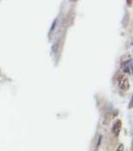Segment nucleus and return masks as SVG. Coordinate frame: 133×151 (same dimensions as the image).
Instances as JSON below:
<instances>
[{
	"mask_svg": "<svg viewBox=\"0 0 133 151\" xmlns=\"http://www.w3.org/2000/svg\"><path fill=\"white\" fill-rule=\"evenodd\" d=\"M121 69H122V71H123L124 73L131 74V71H132V60L128 59V60L124 61V62L121 64Z\"/></svg>",
	"mask_w": 133,
	"mask_h": 151,
	"instance_id": "2",
	"label": "nucleus"
},
{
	"mask_svg": "<svg viewBox=\"0 0 133 151\" xmlns=\"http://www.w3.org/2000/svg\"><path fill=\"white\" fill-rule=\"evenodd\" d=\"M56 24H57V18H56L54 21H53L52 23V25H51V28H50V34L52 33L53 31H54V29H55V27H56Z\"/></svg>",
	"mask_w": 133,
	"mask_h": 151,
	"instance_id": "4",
	"label": "nucleus"
},
{
	"mask_svg": "<svg viewBox=\"0 0 133 151\" xmlns=\"http://www.w3.org/2000/svg\"><path fill=\"white\" fill-rule=\"evenodd\" d=\"M120 129H121V122L119 121H116L115 123L113 124V127H112V132H113L114 135H118L119 132H120Z\"/></svg>",
	"mask_w": 133,
	"mask_h": 151,
	"instance_id": "3",
	"label": "nucleus"
},
{
	"mask_svg": "<svg viewBox=\"0 0 133 151\" xmlns=\"http://www.w3.org/2000/svg\"><path fill=\"white\" fill-rule=\"evenodd\" d=\"M118 85L120 87V89L121 90H128L129 87H130V83H129V80L127 77H125V76H122V77L119 78V81H118Z\"/></svg>",
	"mask_w": 133,
	"mask_h": 151,
	"instance_id": "1",
	"label": "nucleus"
},
{
	"mask_svg": "<svg viewBox=\"0 0 133 151\" xmlns=\"http://www.w3.org/2000/svg\"><path fill=\"white\" fill-rule=\"evenodd\" d=\"M127 2H128V4L130 5V0H127Z\"/></svg>",
	"mask_w": 133,
	"mask_h": 151,
	"instance_id": "6",
	"label": "nucleus"
},
{
	"mask_svg": "<svg viewBox=\"0 0 133 151\" xmlns=\"http://www.w3.org/2000/svg\"><path fill=\"white\" fill-rule=\"evenodd\" d=\"M124 150V146H123V144H120L118 147H117V149L116 151H123Z\"/></svg>",
	"mask_w": 133,
	"mask_h": 151,
	"instance_id": "5",
	"label": "nucleus"
},
{
	"mask_svg": "<svg viewBox=\"0 0 133 151\" xmlns=\"http://www.w3.org/2000/svg\"><path fill=\"white\" fill-rule=\"evenodd\" d=\"M71 1H74V0H71Z\"/></svg>",
	"mask_w": 133,
	"mask_h": 151,
	"instance_id": "7",
	"label": "nucleus"
}]
</instances>
